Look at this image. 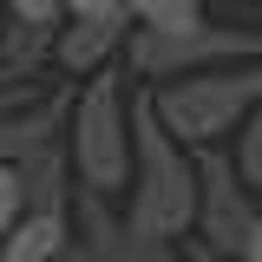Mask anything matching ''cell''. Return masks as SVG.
Segmentation results:
<instances>
[{"label": "cell", "instance_id": "obj_1", "mask_svg": "<svg viewBox=\"0 0 262 262\" xmlns=\"http://www.w3.org/2000/svg\"><path fill=\"white\" fill-rule=\"evenodd\" d=\"M125 223L138 243H184L196 223V151L170 138L151 105V85L131 92V177Z\"/></svg>", "mask_w": 262, "mask_h": 262}, {"label": "cell", "instance_id": "obj_2", "mask_svg": "<svg viewBox=\"0 0 262 262\" xmlns=\"http://www.w3.org/2000/svg\"><path fill=\"white\" fill-rule=\"evenodd\" d=\"M66 164H72V184L125 196V177H131V85H125L118 66H98L92 79L72 92Z\"/></svg>", "mask_w": 262, "mask_h": 262}, {"label": "cell", "instance_id": "obj_3", "mask_svg": "<svg viewBox=\"0 0 262 262\" xmlns=\"http://www.w3.org/2000/svg\"><path fill=\"white\" fill-rule=\"evenodd\" d=\"M262 98V53L256 59H223L203 72H177L151 85V105L170 138L184 144H223L229 131L249 118V105Z\"/></svg>", "mask_w": 262, "mask_h": 262}, {"label": "cell", "instance_id": "obj_4", "mask_svg": "<svg viewBox=\"0 0 262 262\" xmlns=\"http://www.w3.org/2000/svg\"><path fill=\"white\" fill-rule=\"evenodd\" d=\"M262 53V33L249 27H216V20H196L184 33H158V27H131L125 33V59L138 79H177V72H203V66H223V59H256Z\"/></svg>", "mask_w": 262, "mask_h": 262}, {"label": "cell", "instance_id": "obj_5", "mask_svg": "<svg viewBox=\"0 0 262 262\" xmlns=\"http://www.w3.org/2000/svg\"><path fill=\"white\" fill-rule=\"evenodd\" d=\"M196 151V249L203 256L229 262L236 249H243V236H249V223H256V190L236 177V164H229V144H190Z\"/></svg>", "mask_w": 262, "mask_h": 262}, {"label": "cell", "instance_id": "obj_6", "mask_svg": "<svg viewBox=\"0 0 262 262\" xmlns=\"http://www.w3.org/2000/svg\"><path fill=\"white\" fill-rule=\"evenodd\" d=\"M131 20H59L53 27V66L66 79H92L98 66H112L125 53Z\"/></svg>", "mask_w": 262, "mask_h": 262}, {"label": "cell", "instance_id": "obj_7", "mask_svg": "<svg viewBox=\"0 0 262 262\" xmlns=\"http://www.w3.org/2000/svg\"><path fill=\"white\" fill-rule=\"evenodd\" d=\"M66 210H20V223L0 236V262H53L66 256Z\"/></svg>", "mask_w": 262, "mask_h": 262}, {"label": "cell", "instance_id": "obj_8", "mask_svg": "<svg viewBox=\"0 0 262 262\" xmlns=\"http://www.w3.org/2000/svg\"><path fill=\"white\" fill-rule=\"evenodd\" d=\"M20 184H27V210H66V203H72L66 138H59V144H39L33 158H20Z\"/></svg>", "mask_w": 262, "mask_h": 262}, {"label": "cell", "instance_id": "obj_9", "mask_svg": "<svg viewBox=\"0 0 262 262\" xmlns=\"http://www.w3.org/2000/svg\"><path fill=\"white\" fill-rule=\"evenodd\" d=\"M0 66H7V79H39L46 66H53V27L46 20H0Z\"/></svg>", "mask_w": 262, "mask_h": 262}, {"label": "cell", "instance_id": "obj_10", "mask_svg": "<svg viewBox=\"0 0 262 262\" xmlns=\"http://www.w3.org/2000/svg\"><path fill=\"white\" fill-rule=\"evenodd\" d=\"M125 20L131 27H158V33H184L196 20H210V13H203V0H125Z\"/></svg>", "mask_w": 262, "mask_h": 262}, {"label": "cell", "instance_id": "obj_11", "mask_svg": "<svg viewBox=\"0 0 262 262\" xmlns=\"http://www.w3.org/2000/svg\"><path fill=\"white\" fill-rule=\"evenodd\" d=\"M229 138H236V144H229V164H236V177H243V184L262 196V98L249 105V118L229 131Z\"/></svg>", "mask_w": 262, "mask_h": 262}, {"label": "cell", "instance_id": "obj_12", "mask_svg": "<svg viewBox=\"0 0 262 262\" xmlns=\"http://www.w3.org/2000/svg\"><path fill=\"white\" fill-rule=\"evenodd\" d=\"M20 210H27V184H20V164H0V236L20 223Z\"/></svg>", "mask_w": 262, "mask_h": 262}, {"label": "cell", "instance_id": "obj_13", "mask_svg": "<svg viewBox=\"0 0 262 262\" xmlns=\"http://www.w3.org/2000/svg\"><path fill=\"white\" fill-rule=\"evenodd\" d=\"M59 20H125V0H59Z\"/></svg>", "mask_w": 262, "mask_h": 262}, {"label": "cell", "instance_id": "obj_14", "mask_svg": "<svg viewBox=\"0 0 262 262\" xmlns=\"http://www.w3.org/2000/svg\"><path fill=\"white\" fill-rule=\"evenodd\" d=\"M13 20H46V27H59V0H0Z\"/></svg>", "mask_w": 262, "mask_h": 262}, {"label": "cell", "instance_id": "obj_15", "mask_svg": "<svg viewBox=\"0 0 262 262\" xmlns=\"http://www.w3.org/2000/svg\"><path fill=\"white\" fill-rule=\"evenodd\" d=\"M33 98V79H0V118L13 112V105H27Z\"/></svg>", "mask_w": 262, "mask_h": 262}, {"label": "cell", "instance_id": "obj_16", "mask_svg": "<svg viewBox=\"0 0 262 262\" xmlns=\"http://www.w3.org/2000/svg\"><path fill=\"white\" fill-rule=\"evenodd\" d=\"M229 262H262V210H256V223H249V236H243V249Z\"/></svg>", "mask_w": 262, "mask_h": 262}, {"label": "cell", "instance_id": "obj_17", "mask_svg": "<svg viewBox=\"0 0 262 262\" xmlns=\"http://www.w3.org/2000/svg\"><path fill=\"white\" fill-rule=\"evenodd\" d=\"M177 262H216V256H203V249H190V256H184V249H177Z\"/></svg>", "mask_w": 262, "mask_h": 262}, {"label": "cell", "instance_id": "obj_18", "mask_svg": "<svg viewBox=\"0 0 262 262\" xmlns=\"http://www.w3.org/2000/svg\"><path fill=\"white\" fill-rule=\"evenodd\" d=\"M256 20H262V0H256Z\"/></svg>", "mask_w": 262, "mask_h": 262}, {"label": "cell", "instance_id": "obj_19", "mask_svg": "<svg viewBox=\"0 0 262 262\" xmlns=\"http://www.w3.org/2000/svg\"><path fill=\"white\" fill-rule=\"evenodd\" d=\"M0 79H7V66H0Z\"/></svg>", "mask_w": 262, "mask_h": 262}, {"label": "cell", "instance_id": "obj_20", "mask_svg": "<svg viewBox=\"0 0 262 262\" xmlns=\"http://www.w3.org/2000/svg\"><path fill=\"white\" fill-rule=\"evenodd\" d=\"M203 7H210V0H203Z\"/></svg>", "mask_w": 262, "mask_h": 262}]
</instances>
